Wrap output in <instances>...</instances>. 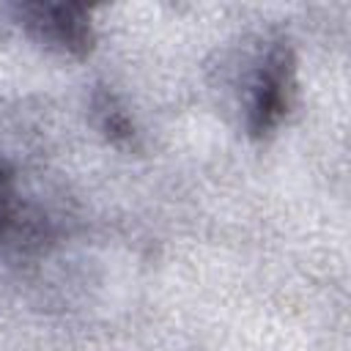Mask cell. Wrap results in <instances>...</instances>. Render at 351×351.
Segmentation results:
<instances>
[{
    "mask_svg": "<svg viewBox=\"0 0 351 351\" xmlns=\"http://www.w3.org/2000/svg\"><path fill=\"white\" fill-rule=\"evenodd\" d=\"M293 90H296V58L285 41H277L269 47L258 69V77L252 82L250 118H247L250 137L263 140L280 126V121L288 115V107L293 101Z\"/></svg>",
    "mask_w": 351,
    "mask_h": 351,
    "instance_id": "obj_1",
    "label": "cell"
},
{
    "mask_svg": "<svg viewBox=\"0 0 351 351\" xmlns=\"http://www.w3.org/2000/svg\"><path fill=\"white\" fill-rule=\"evenodd\" d=\"M22 25L47 47L60 49L66 55H88L93 49V27L90 14L82 5L63 3H27L16 8Z\"/></svg>",
    "mask_w": 351,
    "mask_h": 351,
    "instance_id": "obj_2",
    "label": "cell"
}]
</instances>
